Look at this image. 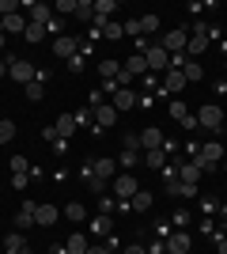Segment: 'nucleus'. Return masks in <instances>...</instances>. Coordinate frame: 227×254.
<instances>
[{
  "mask_svg": "<svg viewBox=\"0 0 227 254\" xmlns=\"http://www.w3.org/2000/svg\"><path fill=\"white\" fill-rule=\"evenodd\" d=\"M23 95L31 99V103H38V99H42V95H45V84H42V80H31V84L23 87Z\"/></svg>",
  "mask_w": 227,
  "mask_h": 254,
  "instance_id": "nucleus-27",
  "label": "nucleus"
},
{
  "mask_svg": "<svg viewBox=\"0 0 227 254\" xmlns=\"http://www.w3.org/2000/svg\"><path fill=\"white\" fill-rule=\"evenodd\" d=\"M224 156H227L224 144H216V140H205V144H201V152H197V167H201V171H212Z\"/></svg>",
  "mask_w": 227,
  "mask_h": 254,
  "instance_id": "nucleus-1",
  "label": "nucleus"
},
{
  "mask_svg": "<svg viewBox=\"0 0 227 254\" xmlns=\"http://www.w3.org/2000/svg\"><path fill=\"white\" fill-rule=\"evenodd\" d=\"M91 232H95V235H106L110 232V216H95V220H91Z\"/></svg>",
  "mask_w": 227,
  "mask_h": 254,
  "instance_id": "nucleus-37",
  "label": "nucleus"
},
{
  "mask_svg": "<svg viewBox=\"0 0 227 254\" xmlns=\"http://www.w3.org/2000/svg\"><path fill=\"white\" fill-rule=\"evenodd\" d=\"M220 254H227V239H224V235H220Z\"/></svg>",
  "mask_w": 227,
  "mask_h": 254,
  "instance_id": "nucleus-48",
  "label": "nucleus"
},
{
  "mask_svg": "<svg viewBox=\"0 0 227 254\" xmlns=\"http://www.w3.org/2000/svg\"><path fill=\"white\" fill-rule=\"evenodd\" d=\"M171 118H174V122H185V118H189L185 103H171Z\"/></svg>",
  "mask_w": 227,
  "mask_h": 254,
  "instance_id": "nucleus-39",
  "label": "nucleus"
},
{
  "mask_svg": "<svg viewBox=\"0 0 227 254\" xmlns=\"http://www.w3.org/2000/svg\"><path fill=\"white\" fill-rule=\"evenodd\" d=\"M197 126L220 129V126H224V106H220V103H201V110H197Z\"/></svg>",
  "mask_w": 227,
  "mask_h": 254,
  "instance_id": "nucleus-2",
  "label": "nucleus"
},
{
  "mask_svg": "<svg viewBox=\"0 0 227 254\" xmlns=\"http://www.w3.org/2000/svg\"><path fill=\"white\" fill-rule=\"evenodd\" d=\"M102 34H106L110 42H118L121 34H125V27H121V23H114V19H110V23H106V27H102Z\"/></svg>",
  "mask_w": 227,
  "mask_h": 254,
  "instance_id": "nucleus-36",
  "label": "nucleus"
},
{
  "mask_svg": "<svg viewBox=\"0 0 227 254\" xmlns=\"http://www.w3.org/2000/svg\"><path fill=\"white\" fill-rule=\"evenodd\" d=\"M167 182H171L174 197H197V186H189V182H178V179H167Z\"/></svg>",
  "mask_w": 227,
  "mask_h": 254,
  "instance_id": "nucleus-25",
  "label": "nucleus"
},
{
  "mask_svg": "<svg viewBox=\"0 0 227 254\" xmlns=\"http://www.w3.org/2000/svg\"><path fill=\"white\" fill-rule=\"evenodd\" d=\"M144 61H148V68H159V72H167V68H171V53L163 50L159 42H151L148 50H144Z\"/></svg>",
  "mask_w": 227,
  "mask_h": 254,
  "instance_id": "nucleus-5",
  "label": "nucleus"
},
{
  "mask_svg": "<svg viewBox=\"0 0 227 254\" xmlns=\"http://www.w3.org/2000/svg\"><path fill=\"white\" fill-rule=\"evenodd\" d=\"M65 216H68V220H84L87 212H84V205H80V201H72V205L65 209Z\"/></svg>",
  "mask_w": 227,
  "mask_h": 254,
  "instance_id": "nucleus-38",
  "label": "nucleus"
},
{
  "mask_svg": "<svg viewBox=\"0 0 227 254\" xmlns=\"http://www.w3.org/2000/svg\"><path fill=\"white\" fill-rule=\"evenodd\" d=\"M220 235H224V239H227V228H224V232H220Z\"/></svg>",
  "mask_w": 227,
  "mask_h": 254,
  "instance_id": "nucleus-50",
  "label": "nucleus"
},
{
  "mask_svg": "<svg viewBox=\"0 0 227 254\" xmlns=\"http://www.w3.org/2000/svg\"><path fill=\"white\" fill-rule=\"evenodd\" d=\"M163 87L171 91V95H178L185 87V76H182V68H167V80H163Z\"/></svg>",
  "mask_w": 227,
  "mask_h": 254,
  "instance_id": "nucleus-15",
  "label": "nucleus"
},
{
  "mask_svg": "<svg viewBox=\"0 0 227 254\" xmlns=\"http://www.w3.org/2000/svg\"><path fill=\"white\" fill-rule=\"evenodd\" d=\"M53 53H57V57H65V61H72V57H76V38H68V34L53 38Z\"/></svg>",
  "mask_w": 227,
  "mask_h": 254,
  "instance_id": "nucleus-12",
  "label": "nucleus"
},
{
  "mask_svg": "<svg viewBox=\"0 0 227 254\" xmlns=\"http://www.w3.org/2000/svg\"><path fill=\"white\" fill-rule=\"evenodd\" d=\"M163 144H167V140H163L159 129H144V133H140V148L144 152H148V148H163Z\"/></svg>",
  "mask_w": 227,
  "mask_h": 254,
  "instance_id": "nucleus-20",
  "label": "nucleus"
},
{
  "mask_svg": "<svg viewBox=\"0 0 227 254\" xmlns=\"http://www.w3.org/2000/svg\"><path fill=\"white\" fill-rule=\"evenodd\" d=\"M182 76H185V84H193V80H205V68H201L197 61H189V64L182 68Z\"/></svg>",
  "mask_w": 227,
  "mask_h": 254,
  "instance_id": "nucleus-30",
  "label": "nucleus"
},
{
  "mask_svg": "<svg viewBox=\"0 0 227 254\" xmlns=\"http://www.w3.org/2000/svg\"><path fill=\"white\" fill-rule=\"evenodd\" d=\"M49 133H53L57 140H68V137L76 133V118H72V114H61V118H57V126L49 129Z\"/></svg>",
  "mask_w": 227,
  "mask_h": 254,
  "instance_id": "nucleus-10",
  "label": "nucleus"
},
{
  "mask_svg": "<svg viewBox=\"0 0 227 254\" xmlns=\"http://www.w3.org/2000/svg\"><path fill=\"white\" fill-rule=\"evenodd\" d=\"M114 11H118V4H114V0H98V4H95V19H91V23L102 31V27L114 19Z\"/></svg>",
  "mask_w": 227,
  "mask_h": 254,
  "instance_id": "nucleus-8",
  "label": "nucleus"
},
{
  "mask_svg": "<svg viewBox=\"0 0 227 254\" xmlns=\"http://www.w3.org/2000/svg\"><path fill=\"white\" fill-rule=\"evenodd\" d=\"M76 19L91 23V19H95V4H91V0H76Z\"/></svg>",
  "mask_w": 227,
  "mask_h": 254,
  "instance_id": "nucleus-26",
  "label": "nucleus"
},
{
  "mask_svg": "<svg viewBox=\"0 0 227 254\" xmlns=\"http://www.w3.org/2000/svg\"><path fill=\"white\" fill-rule=\"evenodd\" d=\"M23 38H27V42H45V27H38V23H27Z\"/></svg>",
  "mask_w": 227,
  "mask_h": 254,
  "instance_id": "nucleus-31",
  "label": "nucleus"
},
{
  "mask_svg": "<svg viewBox=\"0 0 227 254\" xmlns=\"http://www.w3.org/2000/svg\"><path fill=\"white\" fill-rule=\"evenodd\" d=\"M140 163H148V167H167V148H148Z\"/></svg>",
  "mask_w": 227,
  "mask_h": 254,
  "instance_id": "nucleus-22",
  "label": "nucleus"
},
{
  "mask_svg": "<svg viewBox=\"0 0 227 254\" xmlns=\"http://www.w3.org/2000/svg\"><path fill=\"white\" fill-rule=\"evenodd\" d=\"M155 31H159V15H155V11H148V15L140 19V38H144V34H155Z\"/></svg>",
  "mask_w": 227,
  "mask_h": 254,
  "instance_id": "nucleus-28",
  "label": "nucleus"
},
{
  "mask_svg": "<svg viewBox=\"0 0 227 254\" xmlns=\"http://www.w3.org/2000/svg\"><path fill=\"white\" fill-rule=\"evenodd\" d=\"M27 11H31V23H38V27H49V23H53V15H49L53 8H45V4H27Z\"/></svg>",
  "mask_w": 227,
  "mask_h": 254,
  "instance_id": "nucleus-14",
  "label": "nucleus"
},
{
  "mask_svg": "<svg viewBox=\"0 0 227 254\" xmlns=\"http://www.w3.org/2000/svg\"><path fill=\"white\" fill-rule=\"evenodd\" d=\"M8 167L15 171V175H27V159H23V156H15V159H8Z\"/></svg>",
  "mask_w": 227,
  "mask_h": 254,
  "instance_id": "nucleus-42",
  "label": "nucleus"
},
{
  "mask_svg": "<svg viewBox=\"0 0 227 254\" xmlns=\"http://www.w3.org/2000/svg\"><path fill=\"white\" fill-rule=\"evenodd\" d=\"M118 72H121V61H98V76H102V84H106V80H118Z\"/></svg>",
  "mask_w": 227,
  "mask_h": 254,
  "instance_id": "nucleus-24",
  "label": "nucleus"
},
{
  "mask_svg": "<svg viewBox=\"0 0 227 254\" xmlns=\"http://www.w3.org/2000/svg\"><path fill=\"white\" fill-rule=\"evenodd\" d=\"M118 163H121L125 171H133L136 163H140V152H121V156H118Z\"/></svg>",
  "mask_w": 227,
  "mask_h": 254,
  "instance_id": "nucleus-35",
  "label": "nucleus"
},
{
  "mask_svg": "<svg viewBox=\"0 0 227 254\" xmlns=\"http://www.w3.org/2000/svg\"><path fill=\"white\" fill-rule=\"evenodd\" d=\"M34 209H38L34 201H23V209H19V224L23 228H34Z\"/></svg>",
  "mask_w": 227,
  "mask_h": 254,
  "instance_id": "nucleus-29",
  "label": "nucleus"
},
{
  "mask_svg": "<svg viewBox=\"0 0 227 254\" xmlns=\"http://www.w3.org/2000/svg\"><path fill=\"white\" fill-rule=\"evenodd\" d=\"M91 114H95V126H98V129H110L114 122H118L114 103H95V110H91Z\"/></svg>",
  "mask_w": 227,
  "mask_h": 254,
  "instance_id": "nucleus-7",
  "label": "nucleus"
},
{
  "mask_svg": "<svg viewBox=\"0 0 227 254\" xmlns=\"http://www.w3.org/2000/svg\"><path fill=\"white\" fill-rule=\"evenodd\" d=\"M129 205H133V209H140V212H144V209H151V193H148V190H136Z\"/></svg>",
  "mask_w": 227,
  "mask_h": 254,
  "instance_id": "nucleus-32",
  "label": "nucleus"
},
{
  "mask_svg": "<svg viewBox=\"0 0 227 254\" xmlns=\"http://www.w3.org/2000/svg\"><path fill=\"white\" fill-rule=\"evenodd\" d=\"M34 224H42V228L57 224V209L53 205H38V209H34Z\"/></svg>",
  "mask_w": 227,
  "mask_h": 254,
  "instance_id": "nucleus-21",
  "label": "nucleus"
},
{
  "mask_svg": "<svg viewBox=\"0 0 227 254\" xmlns=\"http://www.w3.org/2000/svg\"><path fill=\"white\" fill-rule=\"evenodd\" d=\"M4 254H27V239H23L19 232L4 235Z\"/></svg>",
  "mask_w": 227,
  "mask_h": 254,
  "instance_id": "nucleus-19",
  "label": "nucleus"
},
{
  "mask_svg": "<svg viewBox=\"0 0 227 254\" xmlns=\"http://www.w3.org/2000/svg\"><path fill=\"white\" fill-rule=\"evenodd\" d=\"M87 254H114L110 247H87Z\"/></svg>",
  "mask_w": 227,
  "mask_h": 254,
  "instance_id": "nucleus-46",
  "label": "nucleus"
},
{
  "mask_svg": "<svg viewBox=\"0 0 227 254\" xmlns=\"http://www.w3.org/2000/svg\"><path fill=\"white\" fill-rule=\"evenodd\" d=\"M91 175L102 179V182H114V159H95V163H91Z\"/></svg>",
  "mask_w": 227,
  "mask_h": 254,
  "instance_id": "nucleus-16",
  "label": "nucleus"
},
{
  "mask_svg": "<svg viewBox=\"0 0 227 254\" xmlns=\"http://www.w3.org/2000/svg\"><path fill=\"white\" fill-rule=\"evenodd\" d=\"M19 11V0H0V15H15Z\"/></svg>",
  "mask_w": 227,
  "mask_h": 254,
  "instance_id": "nucleus-41",
  "label": "nucleus"
},
{
  "mask_svg": "<svg viewBox=\"0 0 227 254\" xmlns=\"http://www.w3.org/2000/svg\"><path fill=\"white\" fill-rule=\"evenodd\" d=\"M136 103H140V99L133 95L129 87H118V91H114V110H118V114H121V110H133Z\"/></svg>",
  "mask_w": 227,
  "mask_h": 254,
  "instance_id": "nucleus-11",
  "label": "nucleus"
},
{
  "mask_svg": "<svg viewBox=\"0 0 227 254\" xmlns=\"http://www.w3.org/2000/svg\"><path fill=\"white\" fill-rule=\"evenodd\" d=\"M185 42H189V31H185V27H174V31H167L159 38V46L167 53H185Z\"/></svg>",
  "mask_w": 227,
  "mask_h": 254,
  "instance_id": "nucleus-3",
  "label": "nucleus"
},
{
  "mask_svg": "<svg viewBox=\"0 0 227 254\" xmlns=\"http://www.w3.org/2000/svg\"><path fill=\"white\" fill-rule=\"evenodd\" d=\"M11 137H15V122H11V118H4V122H0V144H8Z\"/></svg>",
  "mask_w": 227,
  "mask_h": 254,
  "instance_id": "nucleus-34",
  "label": "nucleus"
},
{
  "mask_svg": "<svg viewBox=\"0 0 227 254\" xmlns=\"http://www.w3.org/2000/svg\"><path fill=\"white\" fill-rule=\"evenodd\" d=\"M121 152H140V133H125L121 137Z\"/></svg>",
  "mask_w": 227,
  "mask_h": 254,
  "instance_id": "nucleus-33",
  "label": "nucleus"
},
{
  "mask_svg": "<svg viewBox=\"0 0 227 254\" xmlns=\"http://www.w3.org/2000/svg\"><path fill=\"white\" fill-rule=\"evenodd\" d=\"M121 254H148V251H144L140 243H129V247H125V251H121Z\"/></svg>",
  "mask_w": 227,
  "mask_h": 254,
  "instance_id": "nucleus-45",
  "label": "nucleus"
},
{
  "mask_svg": "<svg viewBox=\"0 0 227 254\" xmlns=\"http://www.w3.org/2000/svg\"><path fill=\"white\" fill-rule=\"evenodd\" d=\"M4 76H8V61H0V80H4Z\"/></svg>",
  "mask_w": 227,
  "mask_h": 254,
  "instance_id": "nucleus-47",
  "label": "nucleus"
},
{
  "mask_svg": "<svg viewBox=\"0 0 227 254\" xmlns=\"http://www.w3.org/2000/svg\"><path fill=\"white\" fill-rule=\"evenodd\" d=\"M8 76L15 80V84H23V87H27V84L34 80V76H38V68H34L31 61H23V57H15V61L8 64Z\"/></svg>",
  "mask_w": 227,
  "mask_h": 254,
  "instance_id": "nucleus-4",
  "label": "nucleus"
},
{
  "mask_svg": "<svg viewBox=\"0 0 227 254\" xmlns=\"http://www.w3.org/2000/svg\"><path fill=\"white\" fill-rule=\"evenodd\" d=\"M0 50H4V31H0Z\"/></svg>",
  "mask_w": 227,
  "mask_h": 254,
  "instance_id": "nucleus-49",
  "label": "nucleus"
},
{
  "mask_svg": "<svg viewBox=\"0 0 227 254\" xmlns=\"http://www.w3.org/2000/svg\"><path fill=\"white\" fill-rule=\"evenodd\" d=\"M72 118H76V129H80V126H91L95 114H91V110H80V114H72Z\"/></svg>",
  "mask_w": 227,
  "mask_h": 254,
  "instance_id": "nucleus-44",
  "label": "nucleus"
},
{
  "mask_svg": "<svg viewBox=\"0 0 227 254\" xmlns=\"http://www.w3.org/2000/svg\"><path fill=\"white\" fill-rule=\"evenodd\" d=\"M53 11H65V15H76V0H57Z\"/></svg>",
  "mask_w": 227,
  "mask_h": 254,
  "instance_id": "nucleus-40",
  "label": "nucleus"
},
{
  "mask_svg": "<svg viewBox=\"0 0 227 254\" xmlns=\"http://www.w3.org/2000/svg\"><path fill=\"white\" fill-rule=\"evenodd\" d=\"M178 182H189V186H197V182H201V167H197V159L178 167Z\"/></svg>",
  "mask_w": 227,
  "mask_h": 254,
  "instance_id": "nucleus-18",
  "label": "nucleus"
},
{
  "mask_svg": "<svg viewBox=\"0 0 227 254\" xmlns=\"http://www.w3.org/2000/svg\"><path fill=\"white\" fill-rule=\"evenodd\" d=\"M65 254H87V239L80 232L68 235V239H65Z\"/></svg>",
  "mask_w": 227,
  "mask_h": 254,
  "instance_id": "nucleus-23",
  "label": "nucleus"
},
{
  "mask_svg": "<svg viewBox=\"0 0 227 254\" xmlns=\"http://www.w3.org/2000/svg\"><path fill=\"white\" fill-rule=\"evenodd\" d=\"M121 27H125V34H136V38H140V19H125Z\"/></svg>",
  "mask_w": 227,
  "mask_h": 254,
  "instance_id": "nucleus-43",
  "label": "nucleus"
},
{
  "mask_svg": "<svg viewBox=\"0 0 227 254\" xmlns=\"http://www.w3.org/2000/svg\"><path fill=\"white\" fill-rule=\"evenodd\" d=\"M136 190H140V186H136V179H133L129 171L114 179V197H121V201H133V193H136Z\"/></svg>",
  "mask_w": 227,
  "mask_h": 254,
  "instance_id": "nucleus-6",
  "label": "nucleus"
},
{
  "mask_svg": "<svg viewBox=\"0 0 227 254\" xmlns=\"http://www.w3.org/2000/svg\"><path fill=\"white\" fill-rule=\"evenodd\" d=\"M27 23H31V19H23L19 11H15V15H4V27H0V31H4V34H23V31H27Z\"/></svg>",
  "mask_w": 227,
  "mask_h": 254,
  "instance_id": "nucleus-17",
  "label": "nucleus"
},
{
  "mask_svg": "<svg viewBox=\"0 0 227 254\" xmlns=\"http://www.w3.org/2000/svg\"><path fill=\"white\" fill-rule=\"evenodd\" d=\"M121 72H125V76H129V80H133V76H144V72H148V61H144V57H140V53H133V57H129V61H125V64H121Z\"/></svg>",
  "mask_w": 227,
  "mask_h": 254,
  "instance_id": "nucleus-13",
  "label": "nucleus"
},
{
  "mask_svg": "<svg viewBox=\"0 0 227 254\" xmlns=\"http://www.w3.org/2000/svg\"><path fill=\"white\" fill-rule=\"evenodd\" d=\"M189 247H193V239H189L185 232L167 235V254H189Z\"/></svg>",
  "mask_w": 227,
  "mask_h": 254,
  "instance_id": "nucleus-9",
  "label": "nucleus"
}]
</instances>
